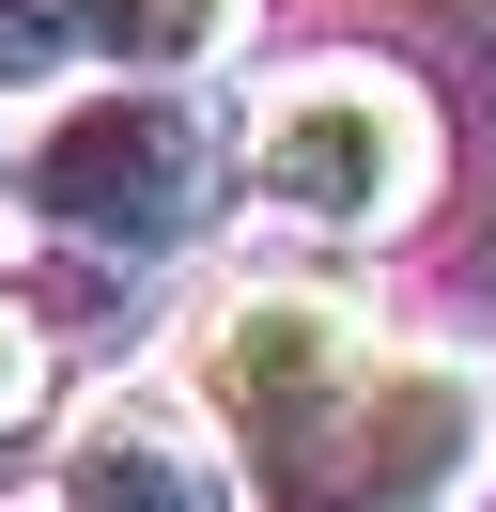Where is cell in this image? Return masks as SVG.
<instances>
[{"mask_svg": "<svg viewBox=\"0 0 496 512\" xmlns=\"http://www.w3.org/2000/svg\"><path fill=\"white\" fill-rule=\"evenodd\" d=\"M264 0H78V63L93 78H202L248 47Z\"/></svg>", "mask_w": 496, "mask_h": 512, "instance_id": "8992f818", "label": "cell"}, {"mask_svg": "<svg viewBox=\"0 0 496 512\" xmlns=\"http://www.w3.org/2000/svg\"><path fill=\"white\" fill-rule=\"evenodd\" d=\"M0 156H16V140H0Z\"/></svg>", "mask_w": 496, "mask_h": 512, "instance_id": "9c48e42d", "label": "cell"}, {"mask_svg": "<svg viewBox=\"0 0 496 512\" xmlns=\"http://www.w3.org/2000/svg\"><path fill=\"white\" fill-rule=\"evenodd\" d=\"M248 187V125H217L186 78H62L47 109L16 125L0 156V202L62 249H109V264H171L233 218Z\"/></svg>", "mask_w": 496, "mask_h": 512, "instance_id": "6da1fadb", "label": "cell"}, {"mask_svg": "<svg viewBox=\"0 0 496 512\" xmlns=\"http://www.w3.org/2000/svg\"><path fill=\"white\" fill-rule=\"evenodd\" d=\"M78 78V0H0V94H62Z\"/></svg>", "mask_w": 496, "mask_h": 512, "instance_id": "52a82bcc", "label": "cell"}, {"mask_svg": "<svg viewBox=\"0 0 496 512\" xmlns=\"http://www.w3.org/2000/svg\"><path fill=\"white\" fill-rule=\"evenodd\" d=\"M31 419H47V326H31L16 295H0V450H16Z\"/></svg>", "mask_w": 496, "mask_h": 512, "instance_id": "ba28073f", "label": "cell"}, {"mask_svg": "<svg viewBox=\"0 0 496 512\" xmlns=\"http://www.w3.org/2000/svg\"><path fill=\"white\" fill-rule=\"evenodd\" d=\"M496 466V357L481 342H372L326 435L248 466L264 512H465Z\"/></svg>", "mask_w": 496, "mask_h": 512, "instance_id": "7a4b0ae2", "label": "cell"}, {"mask_svg": "<svg viewBox=\"0 0 496 512\" xmlns=\"http://www.w3.org/2000/svg\"><path fill=\"white\" fill-rule=\"evenodd\" d=\"M357 373H372V311L341 280H233L202 311V342H186V388L217 404V435L248 466H279L295 435H326Z\"/></svg>", "mask_w": 496, "mask_h": 512, "instance_id": "277c9868", "label": "cell"}, {"mask_svg": "<svg viewBox=\"0 0 496 512\" xmlns=\"http://www.w3.org/2000/svg\"><path fill=\"white\" fill-rule=\"evenodd\" d=\"M450 140H434V94L403 63H295L264 109H248V202L326 249H388L434 202Z\"/></svg>", "mask_w": 496, "mask_h": 512, "instance_id": "3957f363", "label": "cell"}, {"mask_svg": "<svg viewBox=\"0 0 496 512\" xmlns=\"http://www.w3.org/2000/svg\"><path fill=\"white\" fill-rule=\"evenodd\" d=\"M47 512H248V481H233V450H217V404H202V388H186V373H140V388H109V404L62 435Z\"/></svg>", "mask_w": 496, "mask_h": 512, "instance_id": "5b68a950", "label": "cell"}]
</instances>
